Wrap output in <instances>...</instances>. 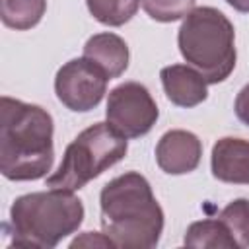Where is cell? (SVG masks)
<instances>
[{
    "label": "cell",
    "instance_id": "obj_1",
    "mask_svg": "<svg viewBox=\"0 0 249 249\" xmlns=\"http://www.w3.org/2000/svg\"><path fill=\"white\" fill-rule=\"evenodd\" d=\"M0 171L12 181L43 177L54 160L53 119L39 105L0 99Z\"/></svg>",
    "mask_w": 249,
    "mask_h": 249
},
{
    "label": "cell",
    "instance_id": "obj_2",
    "mask_svg": "<svg viewBox=\"0 0 249 249\" xmlns=\"http://www.w3.org/2000/svg\"><path fill=\"white\" fill-rule=\"evenodd\" d=\"M103 235L123 249H150L163 230V212L150 183L136 171L109 181L101 191Z\"/></svg>",
    "mask_w": 249,
    "mask_h": 249
},
{
    "label": "cell",
    "instance_id": "obj_3",
    "mask_svg": "<svg viewBox=\"0 0 249 249\" xmlns=\"http://www.w3.org/2000/svg\"><path fill=\"white\" fill-rule=\"evenodd\" d=\"M12 245L54 247L62 237L74 233L84 220V206L72 191L51 189L19 196L10 210Z\"/></svg>",
    "mask_w": 249,
    "mask_h": 249
},
{
    "label": "cell",
    "instance_id": "obj_4",
    "mask_svg": "<svg viewBox=\"0 0 249 249\" xmlns=\"http://www.w3.org/2000/svg\"><path fill=\"white\" fill-rule=\"evenodd\" d=\"M233 25L216 8H195L179 29V51L208 84H218L235 66Z\"/></svg>",
    "mask_w": 249,
    "mask_h": 249
},
{
    "label": "cell",
    "instance_id": "obj_5",
    "mask_svg": "<svg viewBox=\"0 0 249 249\" xmlns=\"http://www.w3.org/2000/svg\"><path fill=\"white\" fill-rule=\"evenodd\" d=\"M126 154V136L109 123H97L82 130L66 148L62 163L47 179V187L76 191L105 169L121 161Z\"/></svg>",
    "mask_w": 249,
    "mask_h": 249
},
{
    "label": "cell",
    "instance_id": "obj_6",
    "mask_svg": "<svg viewBox=\"0 0 249 249\" xmlns=\"http://www.w3.org/2000/svg\"><path fill=\"white\" fill-rule=\"evenodd\" d=\"M158 121V105L150 91L136 82L117 86L109 93L107 123L126 138H138L152 130Z\"/></svg>",
    "mask_w": 249,
    "mask_h": 249
},
{
    "label": "cell",
    "instance_id": "obj_7",
    "mask_svg": "<svg viewBox=\"0 0 249 249\" xmlns=\"http://www.w3.org/2000/svg\"><path fill=\"white\" fill-rule=\"evenodd\" d=\"M109 76L93 60L82 56L66 62L54 80L58 99L72 111H89L105 95Z\"/></svg>",
    "mask_w": 249,
    "mask_h": 249
},
{
    "label": "cell",
    "instance_id": "obj_8",
    "mask_svg": "<svg viewBox=\"0 0 249 249\" xmlns=\"http://www.w3.org/2000/svg\"><path fill=\"white\" fill-rule=\"evenodd\" d=\"M200 140L187 130H169L160 138L156 146L158 165L171 175L193 171L200 161Z\"/></svg>",
    "mask_w": 249,
    "mask_h": 249
},
{
    "label": "cell",
    "instance_id": "obj_9",
    "mask_svg": "<svg viewBox=\"0 0 249 249\" xmlns=\"http://www.w3.org/2000/svg\"><path fill=\"white\" fill-rule=\"evenodd\" d=\"M161 84L171 103L179 107H195L206 99L204 76L187 64H171L161 70Z\"/></svg>",
    "mask_w": 249,
    "mask_h": 249
},
{
    "label": "cell",
    "instance_id": "obj_10",
    "mask_svg": "<svg viewBox=\"0 0 249 249\" xmlns=\"http://www.w3.org/2000/svg\"><path fill=\"white\" fill-rule=\"evenodd\" d=\"M212 173L224 183L249 185V142L220 138L212 148Z\"/></svg>",
    "mask_w": 249,
    "mask_h": 249
},
{
    "label": "cell",
    "instance_id": "obj_11",
    "mask_svg": "<svg viewBox=\"0 0 249 249\" xmlns=\"http://www.w3.org/2000/svg\"><path fill=\"white\" fill-rule=\"evenodd\" d=\"M84 56L93 60L111 78H119L128 66V47L113 33H97L88 39L84 47Z\"/></svg>",
    "mask_w": 249,
    "mask_h": 249
},
{
    "label": "cell",
    "instance_id": "obj_12",
    "mask_svg": "<svg viewBox=\"0 0 249 249\" xmlns=\"http://www.w3.org/2000/svg\"><path fill=\"white\" fill-rule=\"evenodd\" d=\"M185 245L189 247H237L226 224L218 220H202L189 226L185 235Z\"/></svg>",
    "mask_w": 249,
    "mask_h": 249
},
{
    "label": "cell",
    "instance_id": "obj_13",
    "mask_svg": "<svg viewBox=\"0 0 249 249\" xmlns=\"http://www.w3.org/2000/svg\"><path fill=\"white\" fill-rule=\"evenodd\" d=\"M45 0H0L2 21L14 29H29L37 25L45 14Z\"/></svg>",
    "mask_w": 249,
    "mask_h": 249
},
{
    "label": "cell",
    "instance_id": "obj_14",
    "mask_svg": "<svg viewBox=\"0 0 249 249\" xmlns=\"http://www.w3.org/2000/svg\"><path fill=\"white\" fill-rule=\"evenodd\" d=\"M140 0H88L91 16L105 25H123L138 10Z\"/></svg>",
    "mask_w": 249,
    "mask_h": 249
},
{
    "label": "cell",
    "instance_id": "obj_15",
    "mask_svg": "<svg viewBox=\"0 0 249 249\" xmlns=\"http://www.w3.org/2000/svg\"><path fill=\"white\" fill-rule=\"evenodd\" d=\"M218 218L226 224L237 247H249V200L247 198L231 200L220 212Z\"/></svg>",
    "mask_w": 249,
    "mask_h": 249
},
{
    "label": "cell",
    "instance_id": "obj_16",
    "mask_svg": "<svg viewBox=\"0 0 249 249\" xmlns=\"http://www.w3.org/2000/svg\"><path fill=\"white\" fill-rule=\"evenodd\" d=\"M144 12L156 21H175L193 12L195 0H140Z\"/></svg>",
    "mask_w": 249,
    "mask_h": 249
},
{
    "label": "cell",
    "instance_id": "obj_17",
    "mask_svg": "<svg viewBox=\"0 0 249 249\" xmlns=\"http://www.w3.org/2000/svg\"><path fill=\"white\" fill-rule=\"evenodd\" d=\"M235 115H237V119L243 123V124H247L249 126V84L237 93V97H235Z\"/></svg>",
    "mask_w": 249,
    "mask_h": 249
},
{
    "label": "cell",
    "instance_id": "obj_18",
    "mask_svg": "<svg viewBox=\"0 0 249 249\" xmlns=\"http://www.w3.org/2000/svg\"><path fill=\"white\" fill-rule=\"evenodd\" d=\"M237 12H249V0H226Z\"/></svg>",
    "mask_w": 249,
    "mask_h": 249
}]
</instances>
